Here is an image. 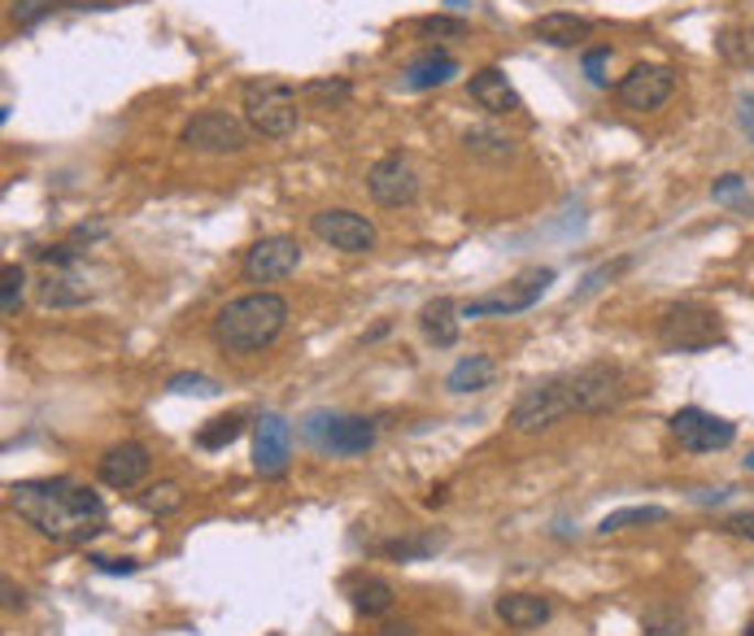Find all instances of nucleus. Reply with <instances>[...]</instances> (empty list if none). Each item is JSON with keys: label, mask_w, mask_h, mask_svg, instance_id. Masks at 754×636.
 <instances>
[{"label": "nucleus", "mask_w": 754, "mask_h": 636, "mask_svg": "<svg viewBox=\"0 0 754 636\" xmlns=\"http://www.w3.org/2000/svg\"><path fill=\"white\" fill-rule=\"evenodd\" d=\"M148 467H153L148 449H144L140 440H123V445H114V449L101 454L97 476H101L106 489H135V484L148 476Z\"/></svg>", "instance_id": "obj_16"}, {"label": "nucleus", "mask_w": 754, "mask_h": 636, "mask_svg": "<svg viewBox=\"0 0 754 636\" xmlns=\"http://www.w3.org/2000/svg\"><path fill=\"white\" fill-rule=\"evenodd\" d=\"M458 319H463V310H458L450 297H436V301H428V305L419 310V327H423V336H428L436 349H450V345L458 341Z\"/></svg>", "instance_id": "obj_22"}, {"label": "nucleus", "mask_w": 754, "mask_h": 636, "mask_svg": "<svg viewBox=\"0 0 754 636\" xmlns=\"http://www.w3.org/2000/svg\"><path fill=\"white\" fill-rule=\"evenodd\" d=\"M567 414H572L567 383H563V376H554V380H541L519 392V401L510 405V427L523 432V436H532V432H545V427L563 423Z\"/></svg>", "instance_id": "obj_8"}, {"label": "nucleus", "mask_w": 754, "mask_h": 636, "mask_svg": "<svg viewBox=\"0 0 754 636\" xmlns=\"http://www.w3.org/2000/svg\"><path fill=\"white\" fill-rule=\"evenodd\" d=\"M724 498H729L724 489H716V493H711V489H702V493H694V502H698V506H720Z\"/></svg>", "instance_id": "obj_42"}, {"label": "nucleus", "mask_w": 754, "mask_h": 636, "mask_svg": "<svg viewBox=\"0 0 754 636\" xmlns=\"http://www.w3.org/2000/svg\"><path fill=\"white\" fill-rule=\"evenodd\" d=\"M0 310H4V319H13L18 314V305H22V283H26V270L18 266V261H9L4 270H0Z\"/></svg>", "instance_id": "obj_32"}, {"label": "nucleus", "mask_w": 754, "mask_h": 636, "mask_svg": "<svg viewBox=\"0 0 754 636\" xmlns=\"http://www.w3.org/2000/svg\"><path fill=\"white\" fill-rule=\"evenodd\" d=\"M301 266V245L292 236H262L245 249V279L250 283H275V279H288L292 270Z\"/></svg>", "instance_id": "obj_14"}, {"label": "nucleus", "mask_w": 754, "mask_h": 636, "mask_svg": "<svg viewBox=\"0 0 754 636\" xmlns=\"http://www.w3.org/2000/svg\"><path fill=\"white\" fill-rule=\"evenodd\" d=\"M589 31H594V22L580 18V13H541V18H532V35L541 44H550V48H576L580 40H589Z\"/></svg>", "instance_id": "obj_18"}, {"label": "nucleus", "mask_w": 754, "mask_h": 636, "mask_svg": "<svg viewBox=\"0 0 754 636\" xmlns=\"http://www.w3.org/2000/svg\"><path fill=\"white\" fill-rule=\"evenodd\" d=\"M467 92H472V101H476L485 114H494V119H502V114H519V110H523V101H519L514 83L506 79L502 66H485V70H476V75H472V83H467Z\"/></svg>", "instance_id": "obj_17"}, {"label": "nucleus", "mask_w": 754, "mask_h": 636, "mask_svg": "<svg viewBox=\"0 0 754 636\" xmlns=\"http://www.w3.org/2000/svg\"><path fill=\"white\" fill-rule=\"evenodd\" d=\"M563 383H567L572 414H607L629 397V376L616 362H589V367L563 376Z\"/></svg>", "instance_id": "obj_6"}, {"label": "nucleus", "mask_w": 754, "mask_h": 636, "mask_svg": "<svg viewBox=\"0 0 754 636\" xmlns=\"http://www.w3.org/2000/svg\"><path fill=\"white\" fill-rule=\"evenodd\" d=\"M454 75H458V62H454L450 53H441V48H428V53H419V57L406 66V88H410V92L445 88V83H454Z\"/></svg>", "instance_id": "obj_19"}, {"label": "nucleus", "mask_w": 754, "mask_h": 636, "mask_svg": "<svg viewBox=\"0 0 754 636\" xmlns=\"http://www.w3.org/2000/svg\"><path fill=\"white\" fill-rule=\"evenodd\" d=\"M629 266H632V257H620V261H611V266H598V270H594V275H589L585 283H580V292H576V297H589V292L607 288V279H620V275H624Z\"/></svg>", "instance_id": "obj_35"}, {"label": "nucleus", "mask_w": 754, "mask_h": 636, "mask_svg": "<svg viewBox=\"0 0 754 636\" xmlns=\"http://www.w3.org/2000/svg\"><path fill=\"white\" fill-rule=\"evenodd\" d=\"M672 92H676V70H672V66H654V62L632 66L629 75L620 79V88H616L620 105H624V110H636V114H650V110L667 105Z\"/></svg>", "instance_id": "obj_11"}, {"label": "nucleus", "mask_w": 754, "mask_h": 636, "mask_svg": "<svg viewBox=\"0 0 754 636\" xmlns=\"http://www.w3.org/2000/svg\"><path fill=\"white\" fill-rule=\"evenodd\" d=\"M720 527H724L729 536H746V540H754V514H751V510H742V514H729Z\"/></svg>", "instance_id": "obj_40"}, {"label": "nucleus", "mask_w": 754, "mask_h": 636, "mask_svg": "<svg viewBox=\"0 0 754 636\" xmlns=\"http://www.w3.org/2000/svg\"><path fill=\"white\" fill-rule=\"evenodd\" d=\"M607 66H611V48H589L585 53V75L594 88H607Z\"/></svg>", "instance_id": "obj_37"}, {"label": "nucleus", "mask_w": 754, "mask_h": 636, "mask_svg": "<svg viewBox=\"0 0 754 636\" xmlns=\"http://www.w3.org/2000/svg\"><path fill=\"white\" fill-rule=\"evenodd\" d=\"M716 48L733 66H754V26H724L716 35Z\"/></svg>", "instance_id": "obj_27"}, {"label": "nucleus", "mask_w": 754, "mask_h": 636, "mask_svg": "<svg viewBox=\"0 0 754 636\" xmlns=\"http://www.w3.org/2000/svg\"><path fill=\"white\" fill-rule=\"evenodd\" d=\"M301 436L332 458H358L376 445V423L363 414H332V410H310L301 419Z\"/></svg>", "instance_id": "obj_4"}, {"label": "nucleus", "mask_w": 754, "mask_h": 636, "mask_svg": "<svg viewBox=\"0 0 754 636\" xmlns=\"http://www.w3.org/2000/svg\"><path fill=\"white\" fill-rule=\"evenodd\" d=\"M742 188H746V179H742V175H720V179L711 183V197H716V201H738V197H742Z\"/></svg>", "instance_id": "obj_38"}, {"label": "nucleus", "mask_w": 754, "mask_h": 636, "mask_svg": "<svg viewBox=\"0 0 754 636\" xmlns=\"http://www.w3.org/2000/svg\"><path fill=\"white\" fill-rule=\"evenodd\" d=\"M292 458V427L279 414H262L253 423V471L262 480H279Z\"/></svg>", "instance_id": "obj_15"}, {"label": "nucleus", "mask_w": 754, "mask_h": 636, "mask_svg": "<svg viewBox=\"0 0 754 636\" xmlns=\"http://www.w3.org/2000/svg\"><path fill=\"white\" fill-rule=\"evenodd\" d=\"M658 341L667 354H707V349L724 345V319L707 305L685 301L658 319Z\"/></svg>", "instance_id": "obj_5"}, {"label": "nucleus", "mask_w": 754, "mask_h": 636, "mask_svg": "<svg viewBox=\"0 0 754 636\" xmlns=\"http://www.w3.org/2000/svg\"><path fill=\"white\" fill-rule=\"evenodd\" d=\"M241 432H245V419H241V414H219V419H210V423L197 432V445H201V449H223V445H232Z\"/></svg>", "instance_id": "obj_29"}, {"label": "nucleus", "mask_w": 754, "mask_h": 636, "mask_svg": "<svg viewBox=\"0 0 754 636\" xmlns=\"http://www.w3.org/2000/svg\"><path fill=\"white\" fill-rule=\"evenodd\" d=\"M301 97H306L314 110H341V105L354 97V88H350V79H310V83L301 88Z\"/></svg>", "instance_id": "obj_28"}, {"label": "nucleus", "mask_w": 754, "mask_h": 636, "mask_svg": "<svg viewBox=\"0 0 754 636\" xmlns=\"http://www.w3.org/2000/svg\"><path fill=\"white\" fill-rule=\"evenodd\" d=\"M92 562H97V571H106V576H135V571H140L135 558H92Z\"/></svg>", "instance_id": "obj_41"}, {"label": "nucleus", "mask_w": 754, "mask_h": 636, "mask_svg": "<svg viewBox=\"0 0 754 636\" xmlns=\"http://www.w3.org/2000/svg\"><path fill=\"white\" fill-rule=\"evenodd\" d=\"M554 283V270L550 266H536V270H523L506 292H489V297H476V301H467V305H458L463 310V319H510V314H519V310H532L541 297H545V288Z\"/></svg>", "instance_id": "obj_9"}, {"label": "nucleus", "mask_w": 754, "mask_h": 636, "mask_svg": "<svg viewBox=\"0 0 754 636\" xmlns=\"http://www.w3.org/2000/svg\"><path fill=\"white\" fill-rule=\"evenodd\" d=\"M367 192H372L376 205H388V210L410 205L419 197V175H414L410 157L406 153H384L376 166L367 170Z\"/></svg>", "instance_id": "obj_13"}, {"label": "nucleus", "mask_w": 754, "mask_h": 636, "mask_svg": "<svg viewBox=\"0 0 754 636\" xmlns=\"http://www.w3.org/2000/svg\"><path fill=\"white\" fill-rule=\"evenodd\" d=\"M75 257H79V249H70V245L40 249V261H44V266H53V270H70V266H75Z\"/></svg>", "instance_id": "obj_39"}, {"label": "nucleus", "mask_w": 754, "mask_h": 636, "mask_svg": "<svg viewBox=\"0 0 754 636\" xmlns=\"http://www.w3.org/2000/svg\"><path fill=\"white\" fill-rule=\"evenodd\" d=\"M672 436L689 454H716V449H729L738 440V423H729V419H720L711 410L685 405V410L672 414Z\"/></svg>", "instance_id": "obj_10"}, {"label": "nucleus", "mask_w": 754, "mask_h": 636, "mask_svg": "<svg viewBox=\"0 0 754 636\" xmlns=\"http://www.w3.org/2000/svg\"><path fill=\"white\" fill-rule=\"evenodd\" d=\"M672 514L663 506H624V510H611L602 523H598V532L602 536H611V532H629V527H650V523H667Z\"/></svg>", "instance_id": "obj_26"}, {"label": "nucleus", "mask_w": 754, "mask_h": 636, "mask_svg": "<svg viewBox=\"0 0 754 636\" xmlns=\"http://www.w3.org/2000/svg\"><path fill=\"white\" fill-rule=\"evenodd\" d=\"M310 232H314L323 245L341 249V254H372V249H376V227H372V219H363V214H354V210H319V214L310 219Z\"/></svg>", "instance_id": "obj_12"}, {"label": "nucleus", "mask_w": 754, "mask_h": 636, "mask_svg": "<svg viewBox=\"0 0 754 636\" xmlns=\"http://www.w3.org/2000/svg\"><path fill=\"white\" fill-rule=\"evenodd\" d=\"M742 123H746V131L754 135V101H746V105H742Z\"/></svg>", "instance_id": "obj_43"}, {"label": "nucleus", "mask_w": 754, "mask_h": 636, "mask_svg": "<svg viewBox=\"0 0 754 636\" xmlns=\"http://www.w3.org/2000/svg\"><path fill=\"white\" fill-rule=\"evenodd\" d=\"M166 388H170V392H197V397H219V392H223L219 380H210V376H170Z\"/></svg>", "instance_id": "obj_36"}, {"label": "nucleus", "mask_w": 754, "mask_h": 636, "mask_svg": "<svg viewBox=\"0 0 754 636\" xmlns=\"http://www.w3.org/2000/svg\"><path fill=\"white\" fill-rule=\"evenodd\" d=\"M9 510L26 518L40 536L84 545L97 532H106V502L75 480H18L9 484Z\"/></svg>", "instance_id": "obj_1"}, {"label": "nucleus", "mask_w": 754, "mask_h": 636, "mask_svg": "<svg viewBox=\"0 0 754 636\" xmlns=\"http://www.w3.org/2000/svg\"><path fill=\"white\" fill-rule=\"evenodd\" d=\"M140 506L148 510V514H175V510L184 506V489L175 484V480H157V484H148L144 493H140Z\"/></svg>", "instance_id": "obj_30"}, {"label": "nucleus", "mask_w": 754, "mask_h": 636, "mask_svg": "<svg viewBox=\"0 0 754 636\" xmlns=\"http://www.w3.org/2000/svg\"><path fill=\"white\" fill-rule=\"evenodd\" d=\"M419 31H423V35H436V40H463V35H467V18L428 13V18H419Z\"/></svg>", "instance_id": "obj_33"}, {"label": "nucleus", "mask_w": 754, "mask_h": 636, "mask_svg": "<svg viewBox=\"0 0 754 636\" xmlns=\"http://www.w3.org/2000/svg\"><path fill=\"white\" fill-rule=\"evenodd\" d=\"M179 144L192 148V153H206V157H228V153L250 148V127L228 110H201V114H192L184 123Z\"/></svg>", "instance_id": "obj_7"}, {"label": "nucleus", "mask_w": 754, "mask_h": 636, "mask_svg": "<svg viewBox=\"0 0 754 636\" xmlns=\"http://www.w3.org/2000/svg\"><path fill=\"white\" fill-rule=\"evenodd\" d=\"M350 602L358 615H372V620L388 615L392 611V584L379 576H358V580H350Z\"/></svg>", "instance_id": "obj_25"}, {"label": "nucleus", "mask_w": 754, "mask_h": 636, "mask_svg": "<svg viewBox=\"0 0 754 636\" xmlns=\"http://www.w3.org/2000/svg\"><path fill=\"white\" fill-rule=\"evenodd\" d=\"M284 323H288V301L279 292H250V297L228 301L214 314L210 336H214L219 349L245 358V354H262L266 345H275Z\"/></svg>", "instance_id": "obj_2"}, {"label": "nucleus", "mask_w": 754, "mask_h": 636, "mask_svg": "<svg viewBox=\"0 0 754 636\" xmlns=\"http://www.w3.org/2000/svg\"><path fill=\"white\" fill-rule=\"evenodd\" d=\"M746 636H754V624H751V628H746Z\"/></svg>", "instance_id": "obj_45"}, {"label": "nucleus", "mask_w": 754, "mask_h": 636, "mask_svg": "<svg viewBox=\"0 0 754 636\" xmlns=\"http://www.w3.org/2000/svg\"><path fill=\"white\" fill-rule=\"evenodd\" d=\"M746 471H754V454H751V458H746Z\"/></svg>", "instance_id": "obj_44"}, {"label": "nucleus", "mask_w": 754, "mask_h": 636, "mask_svg": "<svg viewBox=\"0 0 754 636\" xmlns=\"http://www.w3.org/2000/svg\"><path fill=\"white\" fill-rule=\"evenodd\" d=\"M441 549V536H406V540H388L384 545V554L388 558H401V562H419V558H428V554H436Z\"/></svg>", "instance_id": "obj_31"}, {"label": "nucleus", "mask_w": 754, "mask_h": 636, "mask_svg": "<svg viewBox=\"0 0 754 636\" xmlns=\"http://www.w3.org/2000/svg\"><path fill=\"white\" fill-rule=\"evenodd\" d=\"M498 620L514 633H528V628H541L550 620V602L536 598V593H502L498 598Z\"/></svg>", "instance_id": "obj_21"}, {"label": "nucleus", "mask_w": 754, "mask_h": 636, "mask_svg": "<svg viewBox=\"0 0 754 636\" xmlns=\"http://www.w3.org/2000/svg\"><path fill=\"white\" fill-rule=\"evenodd\" d=\"M57 4H62V0H13V22H18L22 31H31V26H40Z\"/></svg>", "instance_id": "obj_34"}, {"label": "nucleus", "mask_w": 754, "mask_h": 636, "mask_svg": "<svg viewBox=\"0 0 754 636\" xmlns=\"http://www.w3.org/2000/svg\"><path fill=\"white\" fill-rule=\"evenodd\" d=\"M241 110H245V127L262 140H284L297 131V92L279 79H253L241 92Z\"/></svg>", "instance_id": "obj_3"}, {"label": "nucleus", "mask_w": 754, "mask_h": 636, "mask_svg": "<svg viewBox=\"0 0 754 636\" xmlns=\"http://www.w3.org/2000/svg\"><path fill=\"white\" fill-rule=\"evenodd\" d=\"M35 297H40L44 310H75V305H84L92 297V288L75 270H48L40 279V288H35Z\"/></svg>", "instance_id": "obj_20"}, {"label": "nucleus", "mask_w": 754, "mask_h": 636, "mask_svg": "<svg viewBox=\"0 0 754 636\" xmlns=\"http://www.w3.org/2000/svg\"><path fill=\"white\" fill-rule=\"evenodd\" d=\"M494 380H498V362H494V358H485V354H472V358H458V362L450 367L445 388H450V392H458V397H467V392L489 388Z\"/></svg>", "instance_id": "obj_24"}, {"label": "nucleus", "mask_w": 754, "mask_h": 636, "mask_svg": "<svg viewBox=\"0 0 754 636\" xmlns=\"http://www.w3.org/2000/svg\"><path fill=\"white\" fill-rule=\"evenodd\" d=\"M463 148H467L476 161H489V166H506V161L519 157L514 135H506L502 127H472L463 135Z\"/></svg>", "instance_id": "obj_23"}]
</instances>
